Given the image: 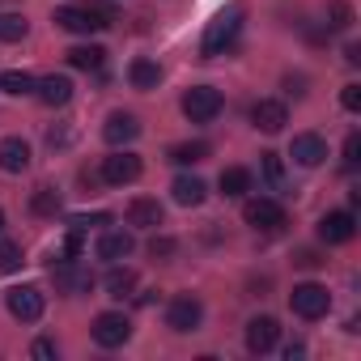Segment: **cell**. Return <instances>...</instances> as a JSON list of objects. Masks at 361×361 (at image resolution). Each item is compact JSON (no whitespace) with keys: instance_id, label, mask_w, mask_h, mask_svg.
<instances>
[{"instance_id":"cell-18","label":"cell","mask_w":361,"mask_h":361,"mask_svg":"<svg viewBox=\"0 0 361 361\" xmlns=\"http://www.w3.org/2000/svg\"><path fill=\"white\" fill-rule=\"evenodd\" d=\"M0 170H5V174L30 170V145L22 136H5V140H0Z\"/></svg>"},{"instance_id":"cell-1","label":"cell","mask_w":361,"mask_h":361,"mask_svg":"<svg viewBox=\"0 0 361 361\" xmlns=\"http://www.w3.org/2000/svg\"><path fill=\"white\" fill-rule=\"evenodd\" d=\"M238 30H243V5H230V9H221L213 22H209V30H204V39H200V56H226L234 43H238Z\"/></svg>"},{"instance_id":"cell-12","label":"cell","mask_w":361,"mask_h":361,"mask_svg":"<svg viewBox=\"0 0 361 361\" xmlns=\"http://www.w3.org/2000/svg\"><path fill=\"white\" fill-rule=\"evenodd\" d=\"M276 340H281V323H276L272 314H255V319L247 323V348H251L255 357L272 353V348H276Z\"/></svg>"},{"instance_id":"cell-22","label":"cell","mask_w":361,"mask_h":361,"mask_svg":"<svg viewBox=\"0 0 361 361\" xmlns=\"http://www.w3.org/2000/svg\"><path fill=\"white\" fill-rule=\"evenodd\" d=\"M102 285H106V293H111V298H119V302H123V298H132V293H136V272L119 259V264H111V272H106V281H102Z\"/></svg>"},{"instance_id":"cell-5","label":"cell","mask_w":361,"mask_h":361,"mask_svg":"<svg viewBox=\"0 0 361 361\" xmlns=\"http://www.w3.org/2000/svg\"><path fill=\"white\" fill-rule=\"evenodd\" d=\"M140 157L136 153H128V149H119V153H111V157H102V170H98V178L106 188H128V183H136L140 178Z\"/></svg>"},{"instance_id":"cell-2","label":"cell","mask_w":361,"mask_h":361,"mask_svg":"<svg viewBox=\"0 0 361 361\" xmlns=\"http://www.w3.org/2000/svg\"><path fill=\"white\" fill-rule=\"evenodd\" d=\"M289 306H293L298 319L314 323V319H323V314L331 310V293H327V285H319V281H302V285H293Z\"/></svg>"},{"instance_id":"cell-26","label":"cell","mask_w":361,"mask_h":361,"mask_svg":"<svg viewBox=\"0 0 361 361\" xmlns=\"http://www.w3.org/2000/svg\"><path fill=\"white\" fill-rule=\"evenodd\" d=\"M0 90H5V94H13V98H22V94H35V77H30L26 68H5V73H0Z\"/></svg>"},{"instance_id":"cell-25","label":"cell","mask_w":361,"mask_h":361,"mask_svg":"<svg viewBox=\"0 0 361 361\" xmlns=\"http://www.w3.org/2000/svg\"><path fill=\"white\" fill-rule=\"evenodd\" d=\"M204 157H209V145L204 140H183V145L170 149V161L174 166H200Z\"/></svg>"},{"instance_id":"cell-9","label":"cell","mask_w":361,"mask_h":361,"mask_svg":"<svg viewBox=\"0 0 361 361\" xmlns=\"http://www.w3.org/2000/svg\"><path fill=\"white\" fill-rule=\"evenodd\" d=\"M56 26H60V30H68V35H98V30L106 26V18H102V13H94V9L64 5V9H56Z\"/></svg>"},{"instance_id":"cell-32","label":"cell","mask_w":361,"mask_h":361,"mask_svg":"<svg viewBox=\"0 0 361 361\" xmlns=\"http://www.w3.org/2000/svg\"><path fill=\"white\" fill-rule=\"evenodd\" d=\"M174 251H178V243H174V238H166V234H157V238L149 243V255H153V259H170Z\"/></svg>"},{"instance_id":"cell-4","label":"cell","mask_w":361,"mask_h":361,"mask_svg":"<svg viewBox=\"0 0 361 361\" xmlns=\"http://www.w3.org/2000/svg\"><path fill=\"white\" fill-rule=\"evenodd\" d=\"M200 319H204V302H200V298H192V293L170 298V306H166V327H170V331L188 336V331L200 327Z\"/></svg>"},{"instance_id":"cell-37","label":"cell","mask_w":361,"mask_h":361,"mask_svg":"<svg viewBox=\"0 0 361 361\" xmlns=\"http://www.w3.org/2000/svg\"><path fill=\"white\" fill-rule=\"evenodd\" d=\"M293 264H298V268H319L323 259H319V251H298V255H293Z\"/></svg>"},{"instance_id":"cell-7","label":"cell","mask_w":361,"mask_h":361,"mask_svg":"<svg viewBox=\"0 0 361 361\" xmlns=\"http://www.w3.org/2000/svg\"><path fill=\"white\" fill-rule=\"evenodd\" d=\"M90 336H94V344H102V348H119V344L132 340V323H128V314H119V310H102V314L94 319Z\"/></svg>"},{"instance_id":"cell-38","label":"cell","mask_w":361,"mask_h":361,"mask_svg":"<svg viewBox=\"0 0 361 361\" xmlns=\"http://www.w3.org/2000/svg\"><path fill=\"white\" fill-rule=\"evenodd\" d=\"M47 145H51V149H56V145H68V128H51V132H47Z\"/></svg>"},{"instance_id":"cell-20","label":"cell","mask_w":361,"mask_h":361,"mask_svg":"<svg viewBox=\"0 0 361 361\" xmlns=\"http://www.w3.org/2000/svg\"><path fill=\"white\" fill-rule=\"evenodd\" d=\"M161 217H166V213H161L157 200H145V196H140V200L128 204V226H132V230H157Z\"/></svg>"},{"instance_id":"cell-24","label":"cell","mask_w":361,"mask_h":361,"mask_svg":"<svg viewBox=\"0 0 361 361\" xmlns=\"http://www.w3.org/2000/svg\"><path fill=\"white\" fill-rule=\"evenodd\" d=\"M102 60H106V51H102L98 43H81V47H73V51H68V64H73V68H81V73H98V68H102Z\"/></svg>"},{"instance_id":"cell-15","label":"cell","mask_w":361,"mask_h":361,"mask_svg":"<svg viewBox=\"0 0 361 361\" xmlns=\"http://www.w3.org/2000/svg\"><path fill=\"white\" fill-rule=\"evenodd\" d=\"M94 251H98V259H106V264H119V259H128V255L136 251V238H132L128 230H102Z\"/></svg>"},{"instance_id":"cell-16","label":"cell","mask_w":361,"mask_h":361,"mask_svg":"<svg viewBox=\"0 0 361 361\" xmlns=\"http://www.w3.org/2000/svg\"><path fill=\"white\" fill-rule=\"evenodd\" d=\"M35 98H39L43 106H68V98H73V81H68L64 73L39 77V81H35Z\"/></svg>"},{"instance_id":"cell-13","label":"cell","mask_w":361,"mask_h":361,"mask_svg":"<svg viewBox=\"0 0 361 361\" xmlns=\"http://www.w3.org/2000/svg\"><path fill=\"white\" fill-rule=\"evenodd\" d=\"M289 157H293L298 166L314 170V166L327 157V140H323L319 132H298V136H293V145H289Z\"/></svg>"},{"instance_id":"cell-17","label":"cell","mask_w":361,"mask_h":361,"mask_svg":"<svg viewBox=\"0 0 361 361\" xmlns=\"http://www.w3.org/2000/svg\"><path fill=\"white\" fill-rule=\"evenodd\" d=\"M102 136H106V145H132L136 136H140V119L136 115H128V111H115L106 123H102Z\"/></svg>"},{"instance_id":"cell-8","label":"cell","mask_w":361,"mask_h":361,"mask_svg":"<svg viewBox=\"0 0 361 361\" xmlns=\"http://www.w3.org/2000/svg\"><path fill=\"white\" fill-rule=\"evenodd\" d=\"M51 281H56L60 293H90L94 289V272L85 264H77L73 255L60 259V264H51Z\"/></svg>"},{"instance_id":"cell-3","label":"cell","mask_w":361,"mask_h":361,"mask_svg":"<svg viewBox=\"0 0 361 361\" xmlns=\"http://www.w3.org/2000/svg\"><path fill=\"white\" fill-rule=\"evenodd\" d=\"M221 106H226V98H221V90H213V85H192V90L183 94V115H188L192 123H213V119L221 115Z\"/></svg>"},{"instance_id":"cell-6","label":"cell","mask_w":361,"mask_h":361,"mask_svg":"<svg viewBox=\"0 0 361 361\" xmlns=\"http://www.w3.org/2000/svg\"><path fill=\"white\" fill-rule=\"evenodd\" d=\"M5 302H9V314H13L18 323H39L43 310H47V298H43L39 285H18V289H9Z\"/></svg>"},{"instance_id":"cell-35","label":"cell","mask_w":361,"mask_h":361,"mask_svg":"<svg viewBox=\"0 0 361 361\" xmlns=\"http://www.w3.org/2000/svg\"><path fill=\"white\" fill-rule=\"evenodd\" d=\"M56 353H60L56 340H35L30 344V357H39V361H56Z\"/></svg>"},{"instance_id":"cell-39","label":"cell","mask_w":361,"mask_h":361,"mask_svg":"<svg viewBox=\"0 0 361 361\" xmlns=\"http://www.w3.org/2000/svg\"><path fill=\"white\" fill-rule=\"evenodd\" d=\"M285 357H289V361H293V357H306V344H302V340H293V344L285 348Z\"/></svg>"},{"instance_id":"cell-40","label":"cell","mask_w":361,"mask_h":361,"mask_svg":"<svg viewBox=\"0 0 361 361\" xmlns=\"http://www.w3.org/2000/svg\"><path fill=\"white\" fill-rule=\"evenodd\" d=\"M0 230H5V213H0Z\"/></svg>"},{"instance_id":"cell-21","label":"cell","mask_w":361,"mask_h":361,"mask_svg":"<svg viewBox=\"0 0 361 361\" xmlns=\"http://www.w3.org/2000/svg\"><path fill=\"white\" fill-rule=\"evenodd\" d=\"M128 81H132V90H157V85H161V68H157V60L136 56V60L128 64Z\"/></svg>"},{"instance_id":"cell-29","label":"cell","mask_w":361,"mask_h":361,"mask_svg":"<svg viewBox=\"0 0 361 361\" xmlns=\"http://www.w3.org/2000/svg\"><path fill=\"white\" fill-rule=\"evenodd\" d=\"M323 26L336 30V35H344L353 26V5H348V0H327V22Z\"/></svg>"},{"instance_id":"cell-30","label":"cell","mask_w":361,"mask_h":361,"mask_svg":"<svg viewBox=\"0 0 361 361\" xmlns=\"http://www.w3.org/2000/svg\"><path fill=\"white\" fill-rule=\"evenodd\" d=\"M259 166H264V178L281 192V188H285V161H281L276 153H264V157H259Z\"/></svg>"},{"instance_id":"cell-27","label":"cell","mask_w":361,"mask_h":361,"mask_svg":"<svg viewBox=\"0 0 361 361\" xmlns=\"http://www.w3.org/2000/svg\"><path fill=\"white\" fill-rule=\"evenodd\" d=\"M30 35V22L22 13H0V43H22Z\"/></svg>"},{"instance_id":"cell-23","label":"cell","mask_w":361,"mask_h":361,"mask_svg":"<svg viewBox=\"0 0 361 361\" xmlns=\"http://www.w3.org/2000/svg\"><path fill=\"white\" fill-rule=\"evenodd\" d=\"M247 192H251V170H247V166H226V170H221V196L243 200Z\"/></svg>"},{"instance_id":"cell-11","label":"cell","mask_w":361,"mask_h":361,"mask_svg":"<svg viewBox=\"0 0 361 361\" xmlns=\"http://www.w3.org/2000/svg\"><path fill=\"white\" fill-rule=\"evenodd\" d=\"M243 217H247V226H255V230H268V234L285 226V209H281V200H268V196H259V200H247Z\"/></svg>"},{"instance_id":"cell-34","label":"cell","mask_w":361,"mask_h":361,"mask_svg":"<svg viewBox=\"0 0 361 361\" xmlns=\"http://www.w3.org/2000/svg\"><path fill=\"white\" fill-rule=\"evenodd\" d=\"M357 161H361V136L348 132V140H344V166H357Z\"/></svg>"},{"instance_id":"cell-31","label":"cell","mask_w":361,"mask_h":361,"mask_svg":"<svg viewBox=\"0 0 361 361\" xmlns=\"http://www.w3.org/2000/svg\"><path fill=\"white\" fill-rule=\"evenodd\" d=\"M18 268H22V247L0 238V272H18Z\"/></svg>"},{"instance_id":"cell-28","label":"cell","mask_w":361,"mask_h":361,"mask_svg":"<svg viewBox=\"0 0 361 361\" xmlns=\"http://www.w3.org/2000/svg\"><path fill=\"white\" fill-rule=\"evenodd\" d=\"M30 213H35V217H56V213H60V192H56V188H35Z\"/></svg>"},{"instance_id":"cell-10","label":"cell","mask_w":361,"mask_h":361,"mask_svg":"<svg viewBox=\"0 0 361 361\" xmlns=\"http://www.w3.org/2000/svg\"><path fill=\"white\" fill-rule=\"evenodd\" d=\"M353 234H357V217H353L348 209L323 213V221H319V238H323L327 247H344V243H353Z\"/></svg>"},{"instance_id":"cell-36","label":"cell","mask_w":361,"mask_h":361,"mask_svg":"<svg viewBox=\"0 0 361 361\" xmlns=\"http://www.w3.org/2000/svg\"><path fill=\"white\" fill-rule=\"evenodd\" d=\"M68 226H77V230H90V226H111V213H94V217H73Z\"/></svg>"},{"instance_id":"cell-19","label":"cell","mask_w":361,"mask_h":361,"mask_svg":"<svg viewBox=\"0 0 361 361\" xmlns=\"http://www.w3.org/2000/svg\"><path fill=\"white\" fill-rule=\"evenodd\" d=\"M170 192H174V204H183V209H196V204H204V196H209L204 178H196V174H178Z\"/></svg>"},{"instance_id":"cell-33","label":"cell","mask_w":361,"mask_h":361,"mask_svg":"<svg viewBox=\"0 0 361 361\" xmlns=\"http://www.w3.org/2000/svg\"><path fill=\"white\" fill-rule=\"evenodd\" d=\"M340 106L344 111H361V85H344L340 90Z\"/></svg>"},{"instance_id":"cell-14","label":"cell","mask_w":361,"mask_h":361,"mask_svg":"<svg viewBox=\"0 0 361 361\" xmlns=\"http://www.w3.org/2000/svg\"><path fill=\"white\" fill-rule=\"evenodd\" d=\"M251 123H255L259 132H281V128L289 123V106H285L281 98H259V102L251 106Z\"/></svg>"}]
</instances>
